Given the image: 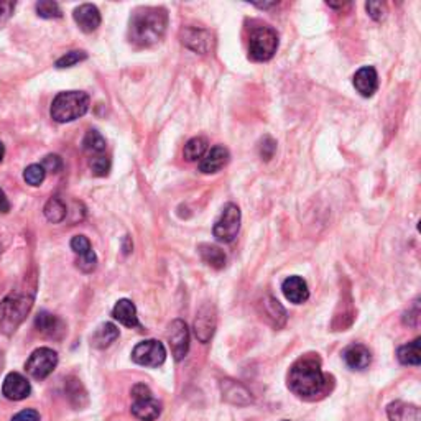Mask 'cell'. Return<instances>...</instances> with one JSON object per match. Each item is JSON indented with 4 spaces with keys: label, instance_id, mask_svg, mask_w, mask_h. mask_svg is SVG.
Returning <instances> with one entry per match:
<instances>
[{
    "label": "cell",
    "instance_id": "obj_1",
    "mask_svg": "<svg viewBox=\"0 0 421 421\" xmlns=\"http://www.w3.org/2000/svg\"><path fill=\"white\" fill-rule=\"evenodd\" d=\"M288 387L301 398H316L327 390V379L321 370V360L315 354L303 356L291 365Z\"/></svg>",
    "mask_w": 421,
    "mask_h": 421
},
{
    "label": "cell",
    "instance_id": "obj_2",
    "mask_svg": "<svg viewBox=\"0 0 421 421\" xmlns=\"http://www.w3.org/2000/svg\"><path fill=\"white\" fill-rule=\"evenodd\" d=\"M168 27V13L161 7H142L132 13L129 40L135 46L146 48L158 43Z\"/></svg>",
    "mask_w": 421,
    "mask_h": 421
},
{
    "label": "cell",
    "instance_id": "obj_3",
    "mask_svg": "<svg viewBox=\"0 0 421 421\" xmlns=\"http://www.w3.org/2000/svg\"><path fill=\"white\" fill-rule=\"evenodd\" d=\"M33 306V295L28 291H13L0 303V331L4 334L15 332Z\"/></svg>",
    "mask_w": 421,
    "mask_h": 421
},
{
    "label": "cell",
    "instance_id": "obj_4",
    "mask_svg": "<svg viewBox=\"0 0 421 421\" xmlns=\"http://www.w3.org/2000/svg\"><path fill=\"white\" fill-rule=\"evenodd\" d=\"M89 111V96L82 91L60 92L51 104V119L66 124L80 119Z\"/></svg>",
    "mask_w": 421,
    "mask_h": 421
},
{
    "label": "cell",
    "instance_id": "obj_5",
    "mask_svg": "<svg viewBox=\"0 0 421 421\" xmlns=\"http://www.w3.org/2000/svg\"><path fill=\"white\" fill-rule=\"evenodd\" d=\"M278 48V35L270 27H257L249 38V55L253 61L272 60Z\"/></svg>",
    "mask_w": 421,
    "mask_h": 421
},
{
    "label": "cell",
    "instance_id": "obj_6",
    "mask_svg": "<svg viewBox=\"0 0 421 421\" xmlns=\"http://www.w3.org/2000/svg\"><path fill=\"white\" fill-rule=\"evenodd\" d=\"M241 209L239 206L229 203L224 206L222 214L214 224V237L218 239L219 242H232L234 239L237 237L239 231H241Z\"/></svg>",
    "mask_w": 421,
    "mask_h": 421
},
{
    "label": "cell",
    "instance_id": "obj_7",
    "mask_svg": "<svg viewBox=\"0 0 421 421\" xmlns=\"http://www.w3.org/2000/svg\"><path fill=\"white\" fill-rule=\"evenodd\" d=\"M166 359V349L165 346L161 344L160 341L155 339H146L139 342L132 351V360L135 364L150 367V369H155V367H160Z\"/></svg>",
    "mask_w": 421,
    "mask_h": 421
},
{
    "label": "cell",
    "instance_id": "obj_8",
    "mask_svg": "<svg viewBox=\"0 0 421 421\" xmlns=\"http://www.w3.org/2000/svg\"><path fill=\"white\" fill-rule=\"evenodd\" d=\"M58 365V354L50 347H40V349L33 351L32 356L28 357L25 369L33 379L42 380L46 379Z\"/></svg>",
    "mask_w": 421,
    "mask_h": 421
},
{
    "label": "cell",
    "instance_id": "obj_9",
    "mask_svg": "<svg viewBox=\"0 0 421 421\" xmlns=\"http://www.w3.org/2000/svg\"><path fill=\"white\" fill-rule=\"evenodd\" d=\"M166 339L176 360H183L189 351V331L184 321L175 320L166 329Z\"/></svg>",
    "mask_w": 421,
    "mask_h": 421
},
{
    "label": "cell",
    "instance_id": "obj_10",
    "mask_svg": "<svg viewBox=\"0 0 421 421\" xmlns=\"http://www.w3.org/2000/svg\"><path fill=\"white\" fill-rule=\"evenodd\" d=\"M71 249L75 251L77 257V268H81L84 273H91L96 270L97 267V257L94 251H92V246L89 239L84 236H75L71 239Z\"/></svg>",
    "mask_w": 421,
    "mask_h": 421
},
{
    "label": "cell",
    "instance_id": "obj_11",
    "mask_svg": "<svg viewBox=\"0 0 421 421\" xmlns=\"http://www.w3.org/2000/svg\"><path fill=\"white\" fill-rule=\"evenodd\" d=\"M216 331V311L213 306H203L198 311L194 320V334L198 339L206 344Z\"/></svg>",
    "mask_w": 421,
    "mask_h": 421
},
{
    "label": "cell",
    "instance_id": "obj_12",
    "mask_svg": "<svg viewBox=\"0 0 421 421\" xmlns=\"http://www.w3.org/2000/svg\"><path fill=\"white\" fill-rule=\"evenodd\" d=\"M181 42L193 51L201 53V55H206L213 50V37L203 28H184L181 32Z\"/></svg>",
    "mask_w": 421,
    "mask_h": 421
},
{
    "label": "cell",
    "instance_id": "obj_13",
    "mask_svg": "<svg viewBox=\"0 0 421 421\" xmlns=\"http://www.w3.org/2000/svg\"><path fill=\"white\" fill-rule=\"evenodd\" d=\"M32 387L30 382H28L25 377L17 374V372H12L6 377L2 385V394L6 398L13 400V401H20L23 398H27L30 395Z\"/></svg>",
    "mask_w": 421,
    "mask_h": 421
},
{
    "label": "cell",
    "instance_id": "obj_14",
    "mask_svg": "<svg viewBox=\"0 0 421 421\" xmlns=\"http://www.w3.org/2000/svg\"><path fill=\"white\" fill-rule=\"evenodd\" d=\"M229 161V151L226 146L216 145L213 149L206 151V155L199 161V171H203L206 175L218 173L221 171Z\"/></svg>",
    "mask_w": 421,
    "mask_h": 421
},
{
    "label": "cell",
    "instance_id": "obj_15",
    "mask_svg": "<svg viewBox=\"0 0 421 421\" xmlns=\"http://www.w3.org/2000/svg\"><path fill=\"white\" fill-rule=\"evenodd\" d=\"M35 326L42 334L53 337V339H61L66 334L65 321L46 311L38 313V316L35 318Z\"/></svg>",
    "mask_w": 421,
    "mask_h": 421
},
{
    "label": "cell",
    "instance_id": "obj_16",
    "mask_svg": "<svg viewBox=\"0 0 421 421\" xmlns=\"http://www.w3.org/2000/svg\"><path fill=\"white\" fill-rule=\"evenodd\" d=\"M73 17H75L77 27L84 33L96 32L101 25V13L97 11V7L92 6V4H82V6L76 8Z\"/></svg>",
    "mask_w": 421,
    "mask_h": 421
},
{
    "label": "cell",
    "instance_id": "obj_17",
    "mask_svg": "<svg viewBox=\"0 0 421 421\" xmlns=\"http://www.w3.org/2000/svg\"><path fill=\"white\" fill-rule=\"evenodd\" d=\"M354 87L360 96L372 97L379 89V75L375 68L364 66L354 75Z\"/></svg>",
    "mask_w": 421,
    "mask_h": 421
},
{
    "label": "cell",
    "instance_id": "obj_18",
    "mask_svg": "<svg viewBox=\"0 0 421 421\" xmlns=\"http://www.w3.org/2000/svg\"><path fill=\"white\" fill-rule=\"evenodd\" d=\"M283 295L287 300L293 305H301L310 298V290H308V283L301 277H288L282 285Z\"/></svg>",
    "mask_w": 421,
    "mask_h": 421
},
{
    "label": "cell",
    "instance_id": "obj_19",
    "mask_svg": "<svg viewBox=\"0 0 421 421\" xmlns=\"http://www.w3.org/2000/svg\"><path fill=\"white\" fill-rule=\"evenodd\" d=\"M132 405V415L140 421H155L161 413V405L151 396H144V398H134Z\"/></svg>",
    "mask_w": 421,
    "mask_h": 421
},
{
    "label": "cell",
    "instance_id": "obj_20",
    "mask_svg": "<svg viewBox=\"0 0 421 421\" xmlns=\"http://www.w3.org/2000/svg\"><path fill=\"white\" fill-rule=\"evenodd\" d=\"M344 360L352 370H364L369 367L372 356L365 346L352 344L344 351Z\"/></svg>",
    "mask_w": 421,
    "mask_h": 421
},
{
    "label": "cell",
    "instance_id": "obj_21",
    "mask_svg": "<svg viewBox=\"0 0 421 421\" xmlns=\"http://www.w3.org/2000/svg\"><path fill=\"white\" fill-rule=\"evenodd\" d=\"M387 415L390 421H421L420 408L405 401H394L387 406Z\"/></svg>",
    "mask_w": 421,
    "mask_h": 421
},
{
    "label": "cell",
    "instance_id": "obj_22",
    "mask_svg": "<svg viewBox=\"0 0 421 421\" xmlns=\"http://www.w3.org/2000/svg\"><path fill=\"white\" fill-rule=\"evenodd\" d=\"M112 316L117 320L120 325L127 327H139V316H137V308L130 300H119L115 303L114 310H112Z\"/></svg>",
    "mask_w": 421,
    "mask_h": 421
},
{
    "label": "cell",
    "instance_id": "obj_23",
    "mask_svg": "<svg viewBox=\"0 0 421 421\" xmlns=\"http://www.w3.org/2000/svg\"><path fill=\"white\" fill-rule=\"evenodd\" d=\"M222 396L227 401H231L234 405H249L252 403V394L246 387L237 384L234 380H224L222 382Z\"/></svg>",
    "mask_w": 421,
    "mask_h": 421
},
{
    "label": "cell",
    "instance_id": "obj_24",
    "mask_svg": "<svg viewBox=\"0 0 421 421\" xmlns=\"http://www.w3.org/2000/svg\"><path fill=\"white\" fill-rule=\"evenodd\" d=\"M117 337H119V329H117L115 325L112 322H104L97 327L94 334L91 337V344L96 347V349H106L109 347L112 342H115Z\"/></svg>",
    "mask_w": 421,
    "mask_h": 421
},
{
    "label": "cell",
    "instance_id": "obj_25",
    "mask_svg": "<svg viewBox=\"0 0 421 421\" xmlns=\"http://www.w3.org/2000/svg\"><path fill=\"white\" fill-rule=\"evenodd\" d=\"M199 256L203 258L206 265L216 268V270H221V268L226 267V253H224L221 249L216 246H210V244H201L199 246Z\"/></svg>",
    "mask_w": 421,
    "mask_h": 421
},
{
    "label": "cell",
    "instance_id": "obj_26",
    "mask_svg": "<svg viewBox=\"0 0 421 421\" xmlns=\"http://www.w3.org/2000/svg\"><path fill=\"white\" fill-rule=\"evenodd\" d=\"M82 149H84V151L89 156L104 153V151H106V139L94 129L87 130L84 140H82Z\"/></svg>",
    "mask_w": 421,
    "mask_h": 421
},
{
    "label": "cell",
    "instance_id": "obj_27",
    "mask_svg": "<svg viewBox=\"0 0 421 421\" xmlns=\"http://www.w3.org/2000/svg\"><path fill=\"white\" fill-rule=\"evenodd\" d=\"M43 213H45L48 221L53 224H60L66 219L68 210H66V204L63 203L60 198H51V199H48Z\"/></svg>",
    "mask_w": 421,
    "mask_h": 421
},
{
    "label": "cell",
    "instance_id": "obj_28",
    "mask_svg": "<svg viewBox=\"0 0 421 421\" xmlns=\"http://www.w3.org/2000/svg\"><path fill=\"white\" fill-rule=\"evenodd\" d=\"M398 360L405 365H420L421 352H420V337L413 342L401 346L398 349Z\"/></svg>",
    "mask_w": 421,
    "mask_h": 421
},
{
    "label": "cell",
    "instance_id": "obj_29",
    "mask_svg": "<svg viewBox=\"0 0 421 421\" xmlns=\"http://www.w3.org/2000/svg\"><path fill=\"white\" fill-rule=\"evenodd\" d=\"M206 151H208V140L204 137H194L184 145L183 155L188 161H198L206 155Z\"/></svg>",
    "mask_w": 421,
    "mask_h": 421
},
{
    "label": "cell",
    "instance_id": "obj_30",
    "mask_svg": "<svg viewBox=\"0 0 421 421\" xmlns=\"http://www.w3.org/2000/svg\"><path fill=\"white\" fill-rule=\"evenodd\" d=\"M68 396H70L71 403L76 406V408H82L87 403V394L84 390V387L77 379H70L68 382Z\"/></svg>",
    "mask_w": 421,
    "mask_h": 421
},
{
    "label": "cell",
    "instance_id": "obj_31",
    "mask_svg": "<svg viewBox=\"0 0 421 421\" xmlns=\"http://www.w3.org/2000/svg\"><path fill=\"white\" fill-rule=\"evenodd\" d=\"M89 166L96 176H107L111 171V158L106 153L89 156Z\"/></svg>",
    "mask_w": 421,
    "mask_h": 421
},
{
    "label": "cell",
    "instance_id": "obj_32",
    "mask_svg": "<svg viewBox=\"0 0 421 421\" xmlns=\"http://www.w3.org/2000/svg\"><path fill=\"white\" fill-rule=\"evenodd\" d=\"M35 7H37V13L42 18H61L63 17L60 6H58L56 2H53V0H40V2H37Z\"/></svg>",
    "mask_w": 421,
    "mask_h": 421
},
{
    "label": "cell",
    "instance_id": "obj_33",
    "mask_svg": "<svg viewBox=\"0 0 421 421\" xmlns=\"http://www.w3.org/2000/svg\"><path fill=\"white\" fill-rule=\"evenodd\" d=\"M46 171L43 170L42 165H30L23 171V180L30 186H40L45 181Z\"/></svg>",
    "mask_w": 421,
    "mask_h": 421
},
{
    "label": "cell",
    "instance_id": "obj_34",
    "mask_svg": "<svg viewBox=\"0 0 421 421\" xmlns=\"http://www.w3.org/2000/svg\"><path fill=\"white\" fill-rule=\"evenodd\" d=\"M87 58V53L82 51V50H73V51H68L65 56H61L60 60L56 61V68L58 70H63V68H71L77 65V63L84 61Z\"/></svg>",
    "mask_w": 421,
    "mask_h": 421
},
{
    "label": "cell",
    "instance_id": "obj_35",
    "mask_svg": "<svg viewBox=\"0 0 421 421\" xmlns=\"http://www.w3.org/2000/svg\"><path fill=\"white\" fill-rule=\"evenodd\" d=\"M267 308V315L273 318V320H278V318H282V321H285V310H283L280 303H278L277 300H273V298H268V300H265V303H263Z\"/></svg>",
    "mask_w": 421,
    "mask_h": 421
},
{
    "label": "cell",
    "instance_id": "obj_36",
    "mask_svg": "<svg viewBox=\"0 0 421 421\" xmlns=\"http://www.w3.org/2000/svg\"><path fill=\"white\" fill-rule=\"evenodd\" d=\"M42 166L46 173H58L63 168V161L58 155H46L42 161Z\"/></svg>",
    "mask_w": 421,
    "mask_h": 421
},
{
    "label": "cell",
    "instance_id": "obj_37",
    "mask_svg": "<svg viewBox=\"0 0 421 421\" xmlns=\"http://www.w3.org/2000/svg\"><path fill=\"white\" fill-rule=\"evenodd\" d=\"M277 150V142L272 139V137H263V140L260 142V156L262 160L268 161L275 155Z\"/></svg>",
    "mask_w": 421,
    "mask_h": 421
},
{
    "label": "cell",
    "instance_id": "obj_38",
    "mask_svg": "<svg viewBox=\"0 0 421 421\" xmlns=\"http://www.w3.org/2000/svg\"><path fill=\"white\" fill-rule=\"evenodd\" d=\"M365 8H367V12H369V15L377 22L384 20L387 15V7H385V4H382V2H369L365 6Z\"/></svg>",
    "mask_w": 421,
    "mask_h": 421
},
{
    "label": "cell",
    "instance_id": "obj_39",
    "mask_svg": "<svg viewBox=\"0 0 421 421\" xmlns=\"http://www.w3.org/2000/svg\"><path fill=\"white\" fill-rule=\"evenodd\" d=\"M13 11H15V4L13 2H8V0L0 2V25H4L12 17Z\"/></svg>",
    "mask_w": 421,
    "mask_h": 421
},
{
    "label": "cell",
    "instance_id": "obj_40",
    "mask_svg": "<svg viewBox=\"0 0 421 421\" xmlns=\"http://www.w3.org/2000/svg\"><path fill=\"white\" fill-rule=\"evenodd\" d=\"M12 421H40V415L35 410H22L13 416Z\"/></svg>",
    "mask_w": 421,
    "mask_h": 421
},
{
    "label": "cell",
    "instance_id": "obj_41",
    "mask_svg": "<svg viewBox=\"0 0 421 421\" xmlns=\"http://www.w3.org/2000/svg\"><path fill=\"white\" fill-rule=\"evenodd\" d=\"M8 209H11V203H8L6 193L0 189V213H8Z\"/></svg>",
    "mask_w": 421,
    "mask_h": 421
},
{
    "label": "cell",
    "instance_id": "obj_42",
    "mask_svg": "<svg viewBox=\"0 0 421 421\" xmlns=\"http://www.w3.org/2000/svg\"><path fill=\"white\" fill-rule=\"evenodd\" d=\"M4 155H6V146H4L2 142H0V161L4 160Z\"/></svg>",
    "mask_w": 421,
    "mask_h": 421
},
{
    "label": "cell",
    "instance_id": "obj_43",
    "mask_svg": "<svg viewBox=\"0 0 421 421\" xmlns=\"http://www.w3.org/2000/svg\"><path fill=\"white\" fill-rule=\"evenodd\" d=\"M2 365H4V356H2V351H0V370H2Z\"/></svg>",
    "mask_w": 421,
    "mask_h": 421
},
{
    "label": "cell",
    "instance_id": "obj_44",
    "mask_svg": "<svg viewBox=\"0 0 421 421\" xmlns=\"http://www.w3.org/2000/svg\"><path fill=\"white\" fill-rule=\"evenodd\" d=\"M0 253H2V251H0Z\"/></svg>",
    "mask_w": 421,
    "mask_h": 421
},
{
    "label": "cell",
    "instance_id": "obj_45",
    "mask_svg": "<svg viewBox=\"0 0 421 421\" xmlns=\"http://www.w3.org/2000/svg\"><path fill=\"white\" fill-rule=\"evenodd\" d=\"M285 421H287V420H285Z\"/></svg>",
    "mask_w": 421,
    "mask_h": 421
}]
</instances>
